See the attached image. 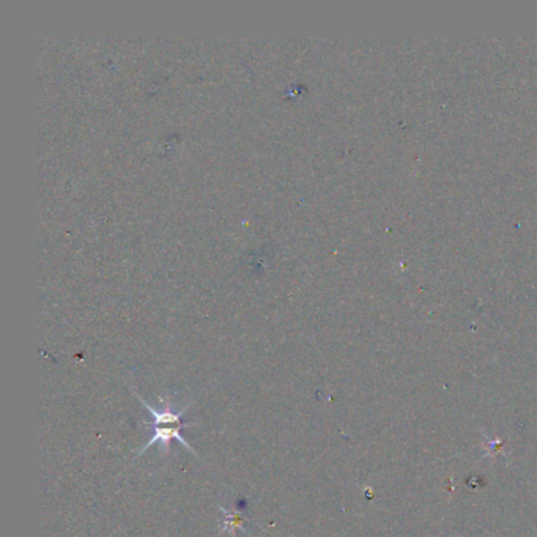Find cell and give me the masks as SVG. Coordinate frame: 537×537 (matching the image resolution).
Here are the masks:
<instances>
[{"mask_svg":"<svg viewBox=\"0 0 537 537\" xmlns=\"http://www.w3.org/2000/svg\"><path fill=\"white\" fill-rule=\"evenodd\" d=\"M136 397H138L139 402L144 405V407L147 408V412H149L153 418V423H151L153 424V435L149 440V443H147V445L142 448V451H139V456H142V454H144L147 449H150L151 445H156V443H160L161 445V454H167L169 449H171L172 440L180 441L185 446L186 451L196 454L189 443L185 440L182 434H180L182 429L188 427L186 424H183L182 418H183V414L186 413V410L191 407V403L185 405L182 410H175L172 407V403L169 402L167 399H160V402L162 403V408H155V407H151L149 402H145L144 399L139 397L138 394H136Z\"/></svg>","mask_w":537,"mask_h":537,"instance_id":"cell-1","label":"cell"},{"mask_svg":"<svg viewBox=\"0 0 537 537\" xmlns=\"http://www.w3.org/2000/svg\"><path fill=\"white\" fill-rule=\"evenodd\" d=\"M224 514V520H222V529L219 534L229 533V534H237V533H243L246 534V528H244V520L241 517L240 512L235 511H226V509H221Z\"/></svg>","mask_w":537,"mask_h":537,"instance_id":"cell-2","label":"cell"}]
</instances>
